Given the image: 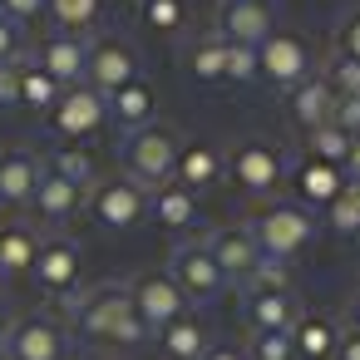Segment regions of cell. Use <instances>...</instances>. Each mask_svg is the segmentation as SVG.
Here are the masks:
<instances>
[{
	"label": "cell",
	"instance_id": "ffe728a7",
	"mask_svg": "<svg viewBox=\"0 0 360 360\" xmlns=\"http://www.w3.org/2000/svg\"><path fill=\"white\" fill-rule=\"evenodd\" d=\"M84 193L89 188H79V183H70V178H60V173H40V188H35V198H30V207H35V217L40 222H70L79 207H84Z\"/></svg>",
	"mask_w": 360,
	"mask_h": 360
},
{
	"label": "cell",
	"instance_id": "2e32d148",
	"mask_svg": "<svg viewBox=\"0 0 360 360\" xmlns=\"http://www.w3.org/2000/svg\"><path fill=\"white\" fill-rule=\"evenodd\" d=\"M350 178H345V168H335V163H321V158H301L296 168H291V193H296V207H330L335 198H340V188H345Z\"/></svg>",
	"mask_w": 360,
	"mask_h": 360
},
{
	"label": "cell",
	"instance_id": "6da1fadb",
	"mask_svg": "<svg viewBox=\"0 0 360 360\" xmlns=\"http://www.w3.org/2000/svg\"><path fill=\"white\" fill-rule=\"evenodd\" d=\"M75 326H79L84 340L114 345V350H139V345L148 340V326L139 321L134 296H129V286H119V281H104V286H94L89 296H79V301H75Z\"/></svg>",
	"mask_w": 360,
	"mask_h": 360
},
{
	"label": "cell",
	"instance_id": "ba28073f",
	"mask_svg": "<svg viewBox=\"0 0 360 360\" xmlns=\"http://www.w3.org/2000/svg\"><path fill=\"white\" fill-rule=\"evenodd\" d=\"M45 119H50V129H55L65 143H84V139H94V134L109 124V99H104L99 89H89V84H70V89L60 94V104H55Z\"/></svg>",
	"mask_w": 360,
	"mask_h": 360
},
{
	"label": "cell",
	"instance_id": "7dc6e473",
	"mask_svg": "<svg viewBox=\"0 0 360 360\" xmlns=\"http://www.w3.org/2000/svg\"><path fill=\"white\" fill-rule=\"evenodd\" d=\"M350 330H360V301L350 306Z\"/></svg>",
	"mask_w": 360,
	"mask_h": 360
},
{
	"label": "cell",
	"instance_id": "8fae6325",
	"mask_svg": "<svg viewBox=\"0 0 360 360\" xmlns=\"http://www.w3.org/2000/svg\"><path fill=\"white\" fill-rule=\"evenodd\" d=\"M168 276L183 286V296H188V301H212V296L227 286V271L217 266V257H212V247H207V242H183V247L173 252Z\"/></svg>",
	"mask_w": 360,
	"mask_h": 360
},
{
	"label": "cell",
	"instance_id": "30bf717a",
	"mask_svg": "<svg viewBox=\"0 0 360 360\" xmlns=\"http://www.w3.org/2000/svg\"><path fill=\"white\" fill-rule=\"evenodd\" d=\"M6 360H70V330L50 316H25L0 340Z\"/></svg>",
	"mask_w": 360,
	"mask_h": 360
},
{
	"label": "cell",
	"instance_id": "bcb514c9",
	"mask_svg": "<svg viewBox=\"0 0 360 360\" xmlns=\"http://www.w3.org/2000/svg\"><path fill=\"white\" fill-rule=\"evenodd\" d=\"M6 335H11V301L0 296V340H6Z\"/></svg>",
	"mask_w": 360,
	"mask_h": 360
},
{
	"label": "cell",
	"instance_id": "277c9868",
	"mask_svg": "<svg viewBox=\"0 0 360 360\" xmlns=\"http://www.w3.org/2000/svg\"><path fill=\"white\" fill-rule=\"evenodd\" d=\"M227 178L242 193H252V198L276 193L286 183V153H281V143H271V139H242L227 153Z\"/></svg>",
	"mask_w": 360,
	"mask_h": 360
},
{
	"label": "cell",
	"instance_id": "4fadbf2b",
	"mask_svg": "<svg viewBox=\"0 0 360 360\" xmlns=\"http://www.w3.org/2000/svg\"><path fill=\"white\" fill-rule=\"evenodd\" d=\"M45 296H75L79 291V276H84V252L70 242V237H50L40 242V257H35V271Z\"/></svg>",
	"mask_w": 360,
	"mask_h": 360
},
{
	"label": "cell",
	"instance_id": "8d00e7d4",
	"mask_svg": "<svg viewBox=\"0 0 360 360\" xmlns=\"http://www.w3.org/2000/svg\"><path fill=\"white\" fill-rule=\"evenodd\" d=\"M227 79H237V84L262 79L257 75V45H227Z\"/></svg>",
	"mask_w": 360,
	"mask_h": 360
},
{
	"label": "cell",
	"instance_id": "484cf974",
	"mask_svg": "<svg viewBox=\"0 0 360 360\" xmlns=\"http://www.w3.org/2000/svg\"><path fill=\"white\" fill-rule=\"evenodd\" d=\"M291 345H296V360H335L340 330H335V321H326V316H301V321L291 326Z\"/></svg>",
	"mask_w": 360,
	"mask_h": 360
},
{
	"label": "cell",
	"instance_id": "c3c4849f",
	"mask_svg": "<svg viewBox=\"0 0 360 360\" xmlns=\"http://www.w3.org/2000/svg\"><path fill=\"white\" fill-rule=\"evenodd\" d=\"M355 252H360V232H355Z\"/></svg>",
	"mask_w": 360,
	"mask_h": 360
},
{
	"label": "cell",
	"instance_id": "5bb4252c",
	"mask_svg": "<svg viewBox=\"0 0 360 360\" xmlns=\"http://www.w3.org/2000/svg\"><path fill=\"white\" fill-rule=\"evenodd\" d=\"M35 65H40L45 75H55L65 89H70V84H84L89 40H84V35H70V30H50V35L35 45Z\"/></svg>",
	"mask_w": 360,
	"mask_h": 360
},
{
	"label": "cell",
	"instance_id": "7402d4cb",
	"mask_svg": "<svg viewBox=\"0 0 360 360\" xmlns=\"http://www.w3.org/2000/svg\"><path fill=\"white\" fill-rule=\"evenodd\" d=\"M247 321L252 330H291L301 321V306L291 291H266V286H252L247 291Z\"/></svg>",
	"mask_w": 360,
	"mask_h": 360
},
{
	"label": "cell",
	"instance_id": "f546056e",
	"mask_svg": "<svg viewBox=\"0 0 360 360\" xmlns=\"http://www.w3.org/2000/svg\"><path fill=\"white\" fill-rule=\"evenodd\" d=\"M345 153H350V134H345L335 119L306 134V158H321V163H335V168H345Z\"/></svg>",
	"mask_w": 360,
	"mask_h": 360
},
{
	"label": "cell",
	"instance_id": "52a82bcc",
	"mask_svg": "<svg viewBox=\"0 0 360 360\" xmlns=\"http://www.w3.org/2000/svg\"><path fill=\"white\" fill-rule=\"evenodd\" d=\"M257 75L276 89H296L301 79H311V40L296 30H276L257 45Z\"/></svg>",
	"mask_w": 360,
	"mask_h": 360
},
{
	"label": "cell",
	"instance_id": "8992f818",
	"mask_svg": "<svg viewBox=\"0 0 360 360\" xmlns=\"http://www.w3.org/2000/svg\"><path fill=\"white\" fill-rule=\"evenodd\" d=\"M129 296H134V311H139V321L148 326V335H158V330H168L173 321L193 316L183 286H178L168 271H139V276L129 281Z\"/></svg>",
	"mask_w": 360,
	"mask_h": 360
},
{
	"label": "cell",
	"instance_id": "d6a6232c",
	"mask_svg": "<svg viewBox=\"0 0 360 360\" xmlns=\"http://www.w3.org/2000/svg\"><path fill=\"white\" fill-rule=\"evenodd\" d=\"M326 227L340 232V237H355L360 232V183H345L340 198L326 207Z\"/></svg>",
	"mask_w": 360,
	"mask_h": 360
},
{
	"label": "cell",
	"instance_id": "e0dca14e",
	"mask_svg": "<svg viewBox=\"0 0 360 360\" xmlns=\"http://www.w3.org/2000/svg\"><path fill=\"white\" fill-rule=\"evenodd\" d=\"M40 158L30 153V148H20V143H11V148H0V202L6 207H30V198H35V188H40Z\"/></svg>",
	"mask_w": 360,
	"mask_h": 360
},
{
	"label": "cell",
	"instance_id": "7a4b0ae2",
	"mask_svg": "<svg viewBox=\"0 0 360 360\" xmlns=\"http://www.w3.org/2000/svg\"><path fill=\"white\" fill-rule=\"evenodd\" d=\"M252 237H257L262 257L296 262L311 247V237H316V217L306 207H296V202H262L257 217H252Z\"/></svg>",
	"mask_w": 360,
	"mask_h": 360
},
{
	"label": "cell",
	"instance_id": "5b68a950",
	"mask_svg": "<svg viewBox=\"0 0 360 360\" xmlns=\"http://www.w3.org/2000/svg\"><path fill=\"white\" fill-rule=\"evenodd\" d=\"M89 217H94L104 232H129V227H139V222L148 217V188L134 183L129 173H124V178H104V183H94V193H89Z\"/></svg>",
	"mask_w": 360,
	"mask_h": 360
},
{
	"label": "cell",
	"instance_id": "9a60e30c",
	"mask_svg": "<svg viewBox=\"0 0 360 360\" xmlns=\"http://www.w3.org/2000/svg\"><path fill=\"white\" fill-rule=\"evenodd\" d=\"M222 178H227V153H222V143H212V139H193V143H183L178 168H173V183H178V188H188V193H207V188H217Z\"/></svg>",
	"mask_w": 360,
	"mask_h": 360
},
{
	"label": "cell",
	"instance_id": "e575fe53",
	"mask_svg": "<svg viewBox=\"0 0 360 360\" xmlns=\"http://www.w3.org/2000/svg\"><path fill=\"white\" fill-rule=\"evenodd\" d=\"M326 84L335 89V99H360V60H330Z\"/></svg>",
	"mask_w": 360,
	"mask_h": 360
},
{
	"label": "cell",
	"instance_id": "4316f807",
	"mask_svg": "<svg viewBox=\"0 0 360 360\" xmlns=\"http://www.w3.org/2000/svg\"><path fill=\"white\" fill-rule=\"evenodd\" d=\"M158 350H163V360H202L212 350V335L198 316H183L168 330H158Z\"/></svg>",
	"mask_w": 360,
	"mask_h": 360
},
{
	"label": "cell",
	"instance_id": "7bdbcfd3",
	"mask_svg": "<svg viewBox=\"0 0 360 360\" xmlns=\"http://www.w3.org/2000/svg\"><path fill=\"white\" fill-rule=\"evenodd\" d=\"M335 360H360V330H345V335H340V350H335Z\"/></svg>",
	"mask_w": 360,
	"mask_h": 360
},
{
	"label": "cell",
	"instance_id": "ac0fdd59",
	"mask_svg": "<svg viewBox=\"0 0 360 360\" xmlns=\"http://www.w3.org/2000/svg\"><path fill=\"white\" fill-rule=\"evenodd\" d=\"M286 114H291V124H296L301 134L330 124V114H335V89L326 84V75H311V79H301L296 89H286Z\"/></svg>",
	"mask_w": 360,
	"mask_h": 360
},
{
	"label": "cell",
	"instance_id": "d4e9b609",
	"mask_svg": "<svg viewBox=\"0 0 360 360\" xmlns=\"http://www.w3.org/2000/svg\"><path fill=\"white\" fill-rule=\"evenodd\" d=\"M109 114H114L129 134H139V129H148L153 114H158V89H153L148 79H134L129 89H119V94L109 99Z\"/></svg>",
	"mask_w": 360,
	"mask_h": 360
},
{
	"label": "cell",
	"instance_id": "d590c367",
	"mask_svg": "<svg viewBox=\"0 0 360 360\" xmlns=\"http://www.w3.org/2000/svg\"><path fill=\"white\" fill-rule=\"evenodd\" d=\"M335 60H360V11H345L335 20Z\"/></svg>",
	"mask_w": 360,
	"mask_h": 360
},
{
	"label": "cell",
	"instance_id": "f35d334b",
	"mask_svg": "<svg viewBox=\"0 0 360 360\" xmlns=\"http://www.w3.org/2000/svg\"><path fill=\"white\" fill-rule=\"evenodd\" d=\"M0 15L15 20V25H30L45 15V0H0Z\"/></svg>",
	"mask_w": 360,
	"mask_h": 360
},
{
	"label": "cell",
	"instance_id": "4dcf8cb0",
	"mask_svg": "<svg viewBox=\"0 0 360 360\" xmlns=\"http://www.w3.org/2000/svg\"><path fill=\"white\" fill-rule=\"evenodd\" d=\"M139 20L158 35L188 30V0H139Z\"/></svg>",
	"mask_w": 360,
	"mask_h": 360
},
{
	"label": "cell",
	"instance_id": "83f0119b",
	"mask_svg": "<svg viewBox=\"0 0 360 360\" xmlns=\"http://www.w3.org/2000/svg\"><path fill=\"white\" fill-rule=\"evenodd\" d=\"M60 94H65V84L55 79V75H45L35 60L25 65L20 60V94H15V109H30V114H50L55 104H60Z\"/></svg>",
	"mask_w": 360,
	"mask_h": 360
},
{
	"label": "cell",
	"instance_id": "f1b7e54d",
	"mask_svg": "<svg viewBox=\"0 0 360 360\" xmlns=\"http://www.w3.org/2000/svg\"><path fill=\"white\" fill-rule=\"evenodd\" d=\"M45 15L70 35H89L104 20V0H45Z\"/></svg>",
	"mask_w": 360,
	"mask_h": 360
},
{
	"label": "cell",
	"instance_id": "ee69618b",
	"mask_svg": "<svg viewBox=\"0 0 360 360\" xmlns=\"http://www.w3.org/2000/svg\"><path fill=\"white\" fill-rule=\"evenodd\" d=\"M345 178H350V183H360V134L350 139V153H345Z\"/></svg>",
	"mask_w": 360,
	"mask_h": 360
},
{
	"label": "cell",
	"instance_id": "7c38bea8",
	"mask_svg": "<svg viewBox=\"0 0 360 360\" xmlns=\"http://www.w3.org/2000/svg\"><path fill=\"white\" fill-rule=\"evenodd\" d=\"M276 6L271 0H222L217 6V35L227 45H262L266 35H276Z\"/></svg>",
	"mask_w": 360,
	"mask_h": 360
},
{
	"label": "cell",
	"instance_id": "b9f144b4",
	"mask_svg": "<svg viewBox=\"0 0 360 360\" xmlns=\"http://www.w3.org/2000/svg\"><path fill=\"white\" fill-rule=\"evenodd\" d=\"M15 94H20V60L0 65V104H15Z\"/></svg>",
	"mask_w": 360,
	"mask_h": 360
},
{
	"label": "cell",
	"instance_id": "681fc988",
	"mask_svg": "<svg viewBox=\"0 0 360 360\" xmlns=\"http://www.w3.org/2000/svg\"><path fill=\"white\" fill-rule=\"evenodd\" d=\"M0 360H6V350H0Z\"/></svg>",
	"mask_w": 360,
	"mask_h": 360
},
{
	"label": "cell",
	"instance_id": "f6af8a7d",
	"mask_svg": "<svg viewBox=\"0 0 360 360\" xmlns=\"http://www.w3.org/2000/svg\"><path fill=\"white\" fill-rule=\"evenodd\" d=\"M202 360H247V355H242L237 345H212V350H207Z\"/></svg>",
	"mask_w": 360,
	"mask_h": 360
},
{
	"label": "cell",
	"instance_id": "9c48e42d",
	"mask_svg": "<svg viewBox=\"0 0 360 360\" xmlns=\"http://www.w3.org/2000/svg\"><path fill=\"white\" fill-rule=\"evenodd\" d=\"M139 70H143V65H139V50H134L129 40H114V35H104V40H94V45H89L84 84H89V89H99L104 99H114L119 89H129L134 79H143Z\"/></svg>",
	"mask_w": 360,
	"mask_h": 360
},
{
	"label": "cell",
	"instance_id": "3957f363",
	"mask_svg": "<svg viewBox=\"0 0 360 360\" xmlns=\"http://www.w3.org/2000/svg\"><path fill=\"white\" fill-rule=\"evenodd\" d=\"M178 153H183L178 129H168V124H158V119H153L148 129L129 134V143H124L129 178H134V183H143V188H163V183H173Z\"/></svg>",
	"mask_w": 360,
	"mask_h": 360
},
{
	"label": "cell",
	"instance_id": "1f68e13d",
	"mask_svg": "<svg viewBox=\"0 0 360 360\" xmlns=\"http://www.w3.org/2000/svg\"><path fill=\"white\" fill-rule=\"evenodd\" d=\"M50 173L70 178V183H79V188H94V183H99V173H94V153H89V148H79V143H65V148H55V158H50Z\"/></svg>",
	"mask_w": 360,
	"mask_h": 360
},
{
	"label": "cell",
	"instance_id": "ab89813d",
	"mask_svg": "<svg viewBox=\"0 0 360 360\" xmlns=\"http://www.w3.org/2000/svg\"><path fill=\"white\" fill-rule=\"evenodd\" d=\"M20 45H25V35H20V25H15V20H6V15H0V65H15V60H20Z\"/></svg>",
	"mask_w": 360,
	"mask_h": 360
},
{
	"label": "cell",
	"instance_id": "836d02e7",
	"mask_svg": "<svg viewBox=\"0 0 360 360\" xmlns=\"http://www.w3.org/2000/svg\"><path fill=\"white\" fill-rule=\"evenodd\" d=\"M247 360H296V345H291V330H252V345H247Z\"/></svg>",
	"mask_w": 360,
	"mask_h": 360
},
{
	"label": "cell",
	"instance_id": "74e56055",
	"mask_svg": "<svg viewBox=\"0 0 360 360\" xmlns=\"http://www.w3.org/2000/svg\"><path fill=\"white\" fill-rule=\"evenodd\" d=\"M252 286H266V291H291V266H286V262L262 257V266L252 271Z\"/></svg>",
	"mask_w": 360,
	"mask_h": 360
},
{
	"label": "cell",
	"instance_id": "44dd1931",
	"mask_svg": "<svg viewBox=\"0 0 360 360\" xmlns=\"http://www.w3.org/2000/svg\"><path fill=\"white\" fill-rule=\"evenodd\" d=\"M183 70H188V79H198V84H222V79H227V40H222L217 30L193 35V40L183 45Z\"/></svg>",
	"mask_w": 360,
	"mask_h": 360
},
{
	"label": "cell",
	"instance_id": "cb8c5ba5",
	"mask_svg": "<svg viewBox=\"0 0 360 360\" xmlns=\"http://www.w3.org/2000/svg\"><path fill=\"white\" fill-rule=\"evenodd\" d=\"M40 257V237L25 222H0V276H30Z\"/></svg>",
	"mask_w": 360,
	"mask_h": 360
},
{
	"label": "cell",
	"instance_id": "d6986e66",
	"mask_svg": "<svg viewBox=\"0 0 360 360\" xmlns=\"http://www.w3.org/2000/svg\"><path fill=\"white\" fill-rule=\"evenodd\" d=\"M207 247H212V257H217V266L227 271V276H242V281H252V271L262 266V247H257V237H252V227H217L212 237H207Z\"/></svg>",
	"mask_w": 360,
	"mask_h": 360
},
{
	"label": "cell",
	"instance_id": "603a6c76",
	"mask_svg": "<svg viewBox=\"0 0 360 360\" xmlns=\"http://www.w3.org/2000/svg\"><path fill=\"white\" fill-rule=\"evenodd\" d=\"M148 217L168 232H183L198 222V193L178 188V183H163V188H148Z\"/></svg>",
	"mask_w": 360,
	"mask_h": 360
},
{
	"label": "cell",
	"instance_id": "60d3db41",
	"mask_svg": "<svg viewBox=\"0 0 360 360\" xmlns=\"http://www.w3.org/2000/svg\"><path fill=\"white\" fill-rule=\"evenodd\" d=\"M330 119L355 139V134H360V99H335V114H330Z\"/></svg>",
	"mask_w": 360,
	"mask_h": 360
}]
</instances>
